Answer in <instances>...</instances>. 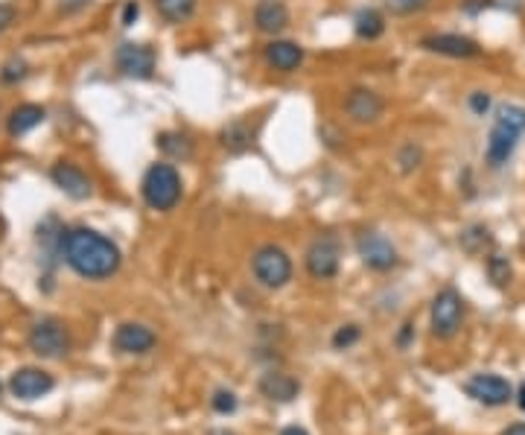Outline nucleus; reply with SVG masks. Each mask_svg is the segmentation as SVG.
Returning <instances> with one entry per match:
<instances>
[{
	"label": "nucleus",
	"instance_id": "obj_3",
	"mask_svg": "<svg viewBox=\"0 0 525 435\" xmlns=\"http://www.w3.org/2000/svg\"><path fill=\"white\" fill-rule=\"evenodd\" d=\"M251 272L258 278V284L266 289H284L292 280V258L275 246V242H266L251 258Z\"/></svg>",
	"mask_w": 525,
	"mask_h": 435
},
{
	"label": "nucleus",
	"instance_id": "obj_18",
	"mask_svg": "<svg viewBox=\"0 0 525 435\" xmlns=\"http://www.w3.org/2000/svg\"><path fill=\"white\" fill-rule=\"evenodd\" d=\"M260 392L266 394L268 401L277 403H289L298 398V383L292 380L289 374H280V371H272V374H263L260 380Z\"/></svg>",
	"mask_w": 525,
	"mask_h": 435
},
{
	"label": "nucleus",
	"instance_id": "obj_13",
	"mask_svg": "<svg viewBox=\"0 0 525 435\" xmlns=\"http://www.w3.org/2000/svg\"><path fill=\"white\" fill-rule=\"evenodd\" d=\"M53 386H56L53 374H47V371H42V368H21L9 380L12 394H15V398H21V401H38V398H44L47 392H53Z\"/></svg>",
	"mask_w": 525,
	"mask_h": 435
},
{
	"label": "nucleus",
	"instance_id": "obj_6",
	"mask_svg": "<svg viewBox=\"0 0 525 435\" xmlns=\"http://www.w3.org/2000/svg\"><path fill=\"white\" fill-rule=\"evenodd\" d=\"M339 263H342V249H339L336 237L322 234V237H315L310 246H306L304 266H306V272H310V278H315V280L336 278Z\"/></svg>",
	"mask_w": 525,
	"mask_h": 435
},
{
	"label": "nucleus",
	"instance_id": "obj_1",
	"mask_svg": "<svg viewBox=\"0 0 525 435\" xmlns=\"http://www.w3.org/2000/svg\"><path fill=\"white\" fill-rule=\"evenodd\" d=\"M61 254L73 272L88 280L111 278L123 260L117 242H111L99 232H91V228H73V232L61 234Z\"/></svg>",
	"mask_w": 525,
	"mask_h": 435
},
{
	"label": "nucleus",
	"instance_id": "obj_33",
	"mask_svg": "<svg viewBox=\"0 0 525 435\" xmlns=\"http://www.w3.org/2000/svg\"><path fill=\"white\" fill-rule=\"evenodd\" d=\"M12 21H15V9L9 4H0V33L12 27Z\"/></svg>",
	"mask_w": 525,
	"mask_h": 435
},
{
	"label": "nucleus",
	"instance_id": "obj_10",
	"mask_svg": "<svg viewBox=\"0 0 525 435\" xmlns=\"http://www.w3.org/2000/svg\"><path fill=\"white\" fill-rule=\"evenodd\" d=\"M114 61H117V71L123 76H129V80H152V73H155V65H158L155 50L149 44H132V42L117 47Z\"/></svg>",
	"mask_w": 525,
	"mask_h": 435
},
{
	"label": "nucleus",
	"instance_id": "obj_16",
	"mask_svg": "<svg viewBox=\"0 0 525 435\" xmlns=\"http://www.w3.org/2000/svg\"><path fill=\"white\" fill-rule=\"evenodd\" d=\"M263 56H266V65L277 73H295L304 65V47L295 42H284V38L268 42Z\"/></svg>",
	"mask_w": 525,
	"mask_h": 435
},
{
	"label": "nucleus",
	"instance_id": "obj_5",
	"mask_svg": "<svg viewBox=\"0 0 525 435\" xmlns=\"http://www.w3.org/2000/svg\"><path fill=\"white\" fill-rule=\"evenodd\" d=\"M27 342L38 356H44V360H59V356H65L70 351L68 327L56 322V318H42V322H35Z\"/></svg>",
	"mask_w": 525,
	"mask_h": 435
},
{
	"label": "nucleus",
	"instance_id": "obj_2",
	"mask_svg": "<svg viewBox=\"0 0 525 435\" xmlns=\"http://www.w3.org/2000/svg\"><path fill=\"white\" fill-rule=\"evenodd\" d=\"M140 194H144V202L149 204L152 211H173L178 202H182L184 184H182V173H178L173 164L158 161L144 173V182H140Z\"/></svg>",
	"mask_w": 525,
	"mask_h": 435
},
{
	"label": "nucleus",
	"instance_id": "obj_15",
	"mask_svg": "<svg viewBox=\"0 0 525 435\" xmlns=\"http://www.w3.org/2000/svg\"><path fill=\"white\" fill-rule=\"evenodd\" d=\"M50 178H53V184L59 187V190H65V194L70 196V199H88L91 196V190H94V184H91V178H88L76 164H70V161H59V164H53V170H50Z\"/></svg>",
	"mask_w": 525,
	"mask_h": 435
},
{
	"label": "nucleus",
	"instance_id": "obj_26",
	"mask_svg": "<svg viewBox=\"0 0 525 435\" xmlns=\"http://www.w3.org/2000/svg\"><path fill=\"white\" fill-rule=\"evenodd\" d=\"M420 161H424V149H420L417 144H406L400 152H397V164H400L403 173H412L420 167Z\"/></svg>",
	"mask_w": 525,
	"mask_h": 435
},
{
	"label": "nucleus",
	"instance_id": "obj_24",
	"mask_svg": "<svg viewBox=\"0 0 525 435\" xmlns=\"http://www.w3.org/2000/svg\"><path fill=\"white\" fill-rule=\"evenodd\" d=\"M496 123L508 126V129H514L520 135H525V106H517V102H505V106L496 109Z\"/></svg>",
	"mask_w": 525,
	"mask_h": 435
},
{
	"label": "nucleus",
	"instance_id": "obj_27",
	"mask_svg": "<svg viewBox=\"0 0 525 435\" xmlns=\"http://www.w3.org/2000/svg\"><path fill=\"white\" fill-rule=\"evenodd\" d=\"M360 336H362L360 327H356V325H344V327L336 330V334H333V348H336V351H348V348H353L356 342H360Z\"/></svg>",
	"mask_w": 525,
	"mask_h": 435
},
{
	"label": "nucleus",
	"instance_id": "obj_12",
	"mask_svg": "<svg viewBox=\"0 0 525 435\" xmlns=\"http://www.w3.org/2000/svg\"><path fill=\"white\" fill-rule=\"evenodd\" d=\"M520 137H522L520 132L508 129V126L493 120L491 135H488V147H484V161H488L491 170H502L505 167V164L511 161V156H514Z\"/></svg>",
	"mask_w": 525,
	"mask_h": 435
},
{
	"label": "nucleus",
	"instance_id": "obj_34",
	"mask_svg": "<svg viewBox=\"0 0 525 435\" xmlns=\"http://www.w3.org/2000/svg\"><path fill=\"white\" fill-rule=\"evenodd\" d=\"M502 435H525V424H514V427H508Z\"/></svg>",
	"mask_w": 525,
	"mask_h": 435
},
{
	"label": "nucleus",
	"instance_id": "obj_36",
	"mask_svg": "<svg viewBox=\"0 0 525 435\" xmlns=\"http://www.w3.org/2000/svg\"><path fill=\"white\" fill-rule=\"evenodd\" d=\"M517 403H520V409H522V412H525V383H522V386H520V394H517Z\"/></svg>",
	"mask_w": 525,
	"mask_h": 435
},
{
	"label": "nucleus",
	"instance_id": "obj_21",
	"mask_svg": "<svg viewBox=\"0 0 525 435\" xmlns=\"http://www.w3.org/2000/svg\"><path fill=\"white\" fill-rule=\"evenodd\" d=\"M220 140H222V147L228 152H234V156H239V152H246L251 147V140H254V132H251V126L246 120H234V123H228L225 129L220 132Z\"/></svg>",
	"mask_w": 525,
	"mask_h": 435
},
{
	"label": "nucleus",
	"instance_id": "obj_37",
	"mask_svg": "<svg viewBox=\"0 0 525 435\" xmlns=\"http://www.w3.org/2000/svg\"><path fill=\"white\" fill-rule=\"evenodd\" d=\"M412 336V325H403V334H400V345H406V339Z\"/></svg>",
	"mask_w": 525,
	"mask_h": 435
},
{
	"label": "nucleus",
	"instance_id": "obj_35",
	"mask_svg": "<svg viewBox=\"0 0 525 435\" xmlns=\"http://www.w3.org/2000/svg\"><path fill=\"white\" fill-rule=\"evenodd\" d=\"M280 435H310V432H306L304 427H286V430L280 432Z\"/></svg>",
	"mask_w": 525,
	"mask_h": 435
},
{
	"label": "nucleus",
	"instance_id": "obj_17",
	"mask_svg": "<svg viewBox=\"0 0 525 435\" xmlns=\"http://www.w3.org/2000/svg\"><path fill=\"white\" fill-rule=\"evenodd\" d=\"M254 27L266 35H280L289 27V9L284 0H260L254 9Z\"/></svg>",
	"mask_w": 525,
	"mask_h": 435
},
{
	"label": "nucleus",
	"instance_id": "obj_14",
	"mask_svg": "<svg viewBox=\"0 0 525 435\" xmlns=\"http://www.w3.org/2000/svg\"><path fill=\"white\" fill-rule=\"evenodd\" d=\"M158 336L152 334V330L146 325H137V322H126L120 325L117 330H114V348H117L120 354H149L152 348H155Z\"/></svg>",
	"mask_w": 525,
	"mask_h": 435
},
{
	"label": "nucleus",
	"instance_id": "obj_31",
	"mask_svg": "<svg viewBox=\"0 0 525 435\" xmlns=\"http://www.w3.org/2000/svg\"><path fill=\"white\" fill-rule=\"evenodd\" d=\"M23 73H27V65H23L21 59H12V61H6V65H4L0 80H4V82H18V80H23Z\"/></svg>",
	"mask_w": 525,
	"mask_h": 435
},
{
	"label": "nucleus",
	"instance_id": "obj_22",
	"mask_svg": "<svg viewBox=\"0 0 525 435\" xmlns=\"http://www.w3.org/2000/svg\"><path fill=\"white\" fill-rule=\"evenodd\" d=\"M353 30L360 38H365V42H374V38L386 33V18H382L377 9H362L360 15L353 18Z\"/></svg>",
	"mask_w": 525,
	"mask_h": 435
},
{
	"label": "nucleus",
	"instance_id": "obj_20",
	"mask_svg": "<svg viewBox=\"0 0 525 435\" xmlns=\"http://www.w3.org/2000/svg\"><path fill=\"white\" fill-rule=\"evenodd\" d=\"M152 4L166 24H187L196 15L199 0H152Z\"/></svg>",
	"mask_w": 525,
	"mask_h": 435
},
{
	"label": "nucleus",
	"instance_id": "obj_11",
	"mask_svg": "<svg viewBox=\"0 0 525 435\" xmlns=\"http://www.w3.org/2000/svg\"><path fill=\"white\" fill-rule=\"evenodd\" d=\"M464 392L476 403H484V406H505L511 398H514L511 383L505 377H499V374H473L464 383Z\"/></svg>",
	"mask_w": 525,
	"mask_h": 435
},
{
	"label": "nucleus",
	"instance_id": "obj_29",
	"mask_svg": "<svg viewBox=\"0 0 525 435\" xmlns=\"http://www.w3.org/2000/svg\"><path fill=\"white\" fill-rule=\"evenodd\" d=\"M213 409H216V412H220V415H230V412H237V394L234 392H225V389H220V392H216L213 394Z\"/></svg>",
	"mask_w": 525,
	"mask_h": 435
},
{
	"label": "nucleus",
	"instance_id": "obj_23",
	"mask_svg": "<svg viewBox=\"0 0 525 435\" xmlns=\"http://www.w3.org/2000/svg\"><path fill=\"white\" fill-rule=\"evenodd\" d=\"M158 147H161L170 158H182V161H187L190 156H193V140H190L187 135H182V132H164V135L158 137Z\"/></svg>",
	"mask_w": 525,
	"mask_h": 435
},
{
	"label": "nucleus",
	"instance_id": "obj_19",
	"mask_svg": "<svg viewBox=\"0 0 525 435\" xmlns=\"http://www.w3.org/2000/svg\"><path fill=\"white\" fill-rule=\"evenodd\" d=\"M42 123H44V109L35 106V102H27V106H18L9 114V135H15V137L27 135Z\"/></svg>",
	"mask_w": 525,
	"mask_h": 435
},
{
	"label": "nucleus",
	"instance_id": "obj_8",
	"mask_svg": "<svg viewBox=\"0 0 525 435\" xmlns=\"http://www.w3.org/2000/svg\"><path fill=\"white\" fill-rule=\"evenodd\" d=\"M356 254H360V260L368 269H374V272H389V269L397 266L394 242L380 232H362L356 237Z\"/></svg>",
	"mask_w": 525,
	"mask_h": 435
},
{
	"label": "nucleus",
	"instance_id": "obj_28",
	"mask_svg": "<svg viewBox=\"0 0 525 435\" xmlns=\"http://www.w3.org/2000/svg\"><path fill=\"white\" fill-rule=\"evenodd\" d=\"M386 4L394 15H417V12H424L432 0H386Z\"/></svg>",
	"mask_w": 525,
	"mask_h": 435
},
{
	"label": "nucleus",
	"instance_id": "obj_9",
	"mask_svg": "<svg viewBox=\"0 0 525 435\" xmlns=\"http://www.w3.org/2000/svg\"><path fill=\"white\" fill-rule=\"evenodd\" d=\"M420 47L427 53L444 56V59H479L482 47L476 38L461 35V33H432L427 38H420Z\"/></svg>",
	"mask_w": 525,
	"mask_h": 435
},
{
	"label": "nucleus",
	"instance_id": "obj_4",
	"mask_svg": "<svg viewBox=\"0 0 525 435\" xmlns=\"http://www.w3.org/2000/svg\"><path fill=\"white\" fill-rule=\"evenodd\" d=\"M464 325V298L461 292L446 287L432 298L429 307V327L435 339H453Z\"/></svg>",
	"mask_w": 525,
	"mask_h": 435
},
{
	"label": "nucleus",
	"instance_id": "obj_25",
	"mask_svg": "<svg viewBox=\"0 0 525 435\" xmlns=\"http://www.w3.org/2000/svg\"><path fill=\"white\" fill-rule=\"evenodd\" d=\"M488 275L496 287H508L511 284V263L502 254H491L488 258Z\"/></svg>",
	"mask_w": 525,
	"mask_h": 435
},
{
	"label": "nucleus",
	"instance_id": "obj_7",
	"mask_svg": "<svg viewBox=\"0 0 525 435\" xmlns=\"http://www.w3.org/2000/svg\"><path fill=\"white\" fill-rule=\"evenodd\" d=\"M382 111H386V99H382L374 88L356 85L344 97V118H348L353 126H374Z\"/></svg>",
	"mask_w": 525,
	"mask_h": 435
},
{
	"label": "nucleus",
	"instance_id": "obj_30",
	"mask_svg": "<svg viewBox=\"0 0 525 435\" xmlns=\"http://www.w3.org/2000/svg\"><path fill=\"white\" fill-rule=\"evenodd\" d=\"M467 106H470V111L476 114V118H484V114L491 111V94H484V91H473L470 97H467Z\"/></svg>",
	"mask_w": 525,
	"mask_h": 435
},
{
	"label": "nucleus",
	"instance_id": "obj_32",
	"mask_svg": "<svg viewBox=\"0 0 525 435\" xmlns=\"http://www.w3.org/2000/svg\"><path fill=\"white\" fill-rule=\"evenodd\" d=\"M137 15H140L137 0H129V4L123 6V27H132V24L137 21Z\"/></svg>",
	"mask_w": 525,
	"mask_h": 435
}]
</instances>
